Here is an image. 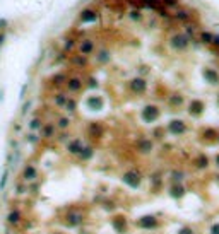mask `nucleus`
I'll return each mask as SVG.
<instances>
[{
	"label": "nucleus",
	"instance_id": "f8f14e48",
	"mask_svg": "<svg viewBox=\"0 0 219 234\" xmlns=\"http://www.w3.org/2000/svg\"><path fill=\"white\" fill-rule=\"evenodd\" d=\"M7 178H9V173L5 171V173H4V176H2V183H0V190H4V188H5V183H7Z\"/></svg>",
	"mask_w": 219,
	"mask_h": 234
},
{
	"label": "nucleus",
	"instance_id": "ddd939ff",
	"mask_svg": "<svg viewBox=\"0 0 219 234\" xmlns=\"http://www.w3.org/2000/svg\"><path fill=\"white\" fill-rule=\"evenodd\" d=\"M40 127H41V121H40V120H33L31 128H33V130H36V128H40Z\"/></svg>",
	"mask_w": 219,
	"mask_h": 234
},
{
	"label": "nucleus",
	"instance_id": "7ed1b4c3",
	"mask_svg": "<svg viewBox=\"0 0 219 234\" xmlns=\"http://www.w3.org/2000/svg\"><path fill=\"white\" fill-rule=\"evenodd\" d=\"M7 221H9L10 224H14V225H17L22 221V217H21V212H17V210H12L9 214V217H7Z\"/></svg>",
	"mask_w": 219,
	"mask_h": 234
},
{
	"label": "nucleus",
	"instance_id": "9b49d317",
	"mask_svg": "<svg viewBox=\"0 0 219 234\" xmlns=\"http://www.w3.org/2000/svg\"><path fill=\"white\" fill-rule=\"evenodd\" d=\"M65 106H67V109H69V111H74V109H75V101H74V99H67Z\"/></svg>",
	"mask_w": 219,
	"mask_h": 234
},
{
	"label": "nucleus",
	"instance_id": "39448f33",
	"mask_svg": "<svg viewBox=\"0 0 219 234\" xmlns=\"http://www.w3.org/2000/svg\"><path fill=\"white\" fill-rule=\"evenodd\" d=\"M38 176V171L34 169L33 166H26V169H24V179H34Z\"/></svg>",
	"mask_w": 219,
	"mask_h": 234
},
{
	"label": "nucleus",
	"instance_id": "f03ea898",
	"mask_svg": "<svg viewBox=\"0 0 219 234\" xmlns=\"http://www.w3.org/2000/svg\"><path fill=\"white\" fill-rule=\"evenodd\" d=\"M67 87H69V91L75 92V91H79V89L82 87V80H80V79H77V77L69 79V80H67Z\"/></svg>",
	"mask_w": 219,
	"mask_h": 234
},
{
	"label": "nucleus",
	"instance_id": "dca6fc26",
	"mask_svg": "<svg viewBox=\"0 0 219 234\" xmlns=\"http://www.w3.org/2000/svg\"><path fill=\"white\" fill-rule=\"evenodd\" d=\"M57 234H60V233H57Z\"/></svg>",
	"mask_w": 219,
	"mask_h": 234
},
{
	"label": "nucleus",
	"instance_id": "2eb2a0df",
	"mask_svg": "<svg viewBox=\"0 0 219 234\" xmlns=\"http://www.w3.org/2000/svg\"><path fill=\"white\" fill-rule=\"evenodd\" d=\"M218 164H219V156H218Z\"/></svg>",
	"mask_w": 219,
	"mask_h": 234
},
{
	"label": "nucleus",
	"instance_id": "6e6552de",
	"mask_svg": "<svg viewBox=\"0 0 219 234\" xmlns=\"http://www.w3.org/2000/svg\"><path fill=\"white\" fill-rule=\"evenodd\" d=\"M92 50H94V46H92V43H91V41H84V43H80V51H82V53H86V55H87V53H91Z\"/></svg>",
	"mask_w": 219,
	"mask_h": 234
},
{
	"label": "nucleus",
	"instance_id": "1a4fd4ad",
	"mask_svg": "<svg viewBox=\"0 0 219 234\" xmlns=\"http://www.w3.org/2000/svg\"><path fill=\"white\" fill-rule=\"evenodd\" d=\"M169 128H171L175 133H180V132H183V130H185V125H183L181 121H175V123H171V127H169Z\"/></svg>",
	"mask_w": 219,
	"mask_h": 234
},
{
	"label": "nucleus",
	"instance_id": "9d476101",
	"mask_svg": "<svg viewBox=\"0 0 219 234\" xmlns=\"http://www.w3.org/2000/svg\"><path fill=\"white\" fill-rule=\"evenodd\" d=\"M69 123H70L69 118H60V120H58V125H57V127H58V128H67V127H69Z\"/></svg>",
	"mask_w": 219,
	"mask_h": 234
},
{
	"label": "nucleus",
	"instance_id": "20e7f679",
	"mask_svg": "<svg viewBox=\"0 0 219 234\" xmlns=\"http://www.w3.org/2000/svg\"><path fill=\"white\" fill-rule=\"evenodd\" d=\"M67 222H69V225H77L82 222V215L80 214H69L67 215Z\"/></svg>",
	"mask_w": 219,
	"mask_h": 234
},
{
	"label": "nucleus",
	"instance_id": "4468645a",
	"mask_svg": "<svg viewBox=\"0 0 219 234\" xmlns=\"http://www.w3.org/2000/svg\"><path fill=\"white\" fill-rule=\"evenodd\" d=\"M212 234H219V224L214 225V231H212Z\"/></svg>",
	"mask_w": 219,
	"mask_h": 234
},
{
	"label": "nucleus",
	"instance_id": "f257e3e1",
	"mask_svg": "<svg viewBox=\"0 0 219 234\" xmlns=\"http://www.w3.org/2000/svg\"><path fill=\"white\" fill-rule=\"evenodd\" d=\"M139 225L140 227H146V229H151V227H156L158 225V221L154 219V217H144L142 221H139Z\"/></svg>",
	"mask_w": 219,
	"mask_h": 234
},
{
	"label": "nucleus",
	"instance_id": "423d86ee",
	"mask_svg": "<svg viewBox=\"0 0 219 234\" xmlns=\"http://www.w3.org/2000/svg\"><path fill=\"white\" fill-rule=\"evenodd\" d=\"M113 224H115V227H117V231H125V227H127V222H125V219L123 217H117L115 221H113Z\"/></svg>",
	"mask_w": 219,
	"mask_h": 234
},
{
	"label": "nucleus",
	"instance_id": "0eeeda50",
	"mask_svg": "<svg viewBox=\"0 0 219 234\" xmlns=\"http://www.w3.org/2000/svg\"><path fill=\"white\" fill-rule=\"evenodd\" d=\"M41 133H43V137H46V138H48V137H51L53 133H55V125H50V123H48V125H45Z\"/></svg>",
	"mask_w": 219,
	"mask_h": 234
}]
</instances>
